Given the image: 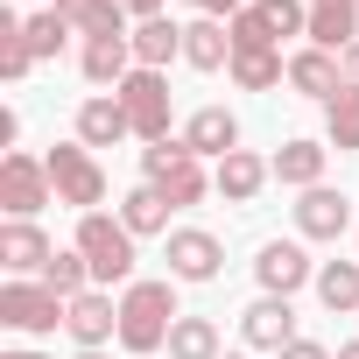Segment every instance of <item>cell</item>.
<instances>
[{"label":"cell","mask_w":359,"mask_h":359,"mask_svg":"<svg viewBox=\"0 0 359 359\" xmlns=\"http://www.w3.org/2000/svg\"><path fill=\"white\" fill-rule=\"evenodd\" d=\"M36 71V57H29V36H22V15H0V78L8 85H22Z\"/></svg>","instance_id":"cell-31"},{"label":"cell","mask_w":359,"mask_h":359,"mask_svg":"<svg viewBox=\"0 0 359 359\" xmlns=\"http://www.w3.org/2000/svg\"><path fill=\"white\" fill-rule=\"evenodd\" d=\"M296 233H303V240H338V233H352V198L331 191V184L303 191V198H296Z\"/></svg>","instance_id":"cell-13"},{"label":"cell","mask_w":359,"mask_h":359,"mask_svg":"<svg viewBox=\"0 0 359 359\" xmlns=\"http://www.w3.org/2000/svg\"><path fill=\"white\" fill-rule=\"evenodd\" d=\"M268 184H275V169H268V155H254V148H233V155L212 169V191H219L226 205H254Z\"/></svg>","instance_id":"cell-14"},{"label":"cell","mask_w":359,"mask_h":359,"mask_svg":"<svg viewBox=\"0 0 359 359\" xmlns=\"http://www.w3.org/2000/svg\"><path fill=\"white\" fill-rule=\"evenodd\" d=\"M50 254H57V240L36 219H8V226H0V268H8L15 282H36L50 268Z\"/></svg>","instance_id":"cell-12"},{"label":"cell","mask_w":359,"mask_h":359,"mask_svg":"<svg viewBox=\"0 0 359 359\" xmlns=\"http://www.w3.org/2000/svg\"><path fill=\"white\" fill-rule=\"evenodd\" d=\"M275 359H338V352H331V345H317V338H296V345H282Z\"/></svg>","instance_id":"cell-33"},{"label":"cell","mask_w":359,"mask_h":359,"mask_svg":"<svg viewBox=\"0 0 359 359\" xmlns=\"http://www.w3.org/2000/svg\"><path fill=\"white\" fill-rule=\"evenodd\" d=\"M22 36H29V57H36V64H50V57H57V50H64V43L78 36V29H71V22H64L57 8H36V15L22 22Z\"/></svg>","instance_id":"cell-30"},{"label":"cell","mask_w":359,"mask_h":359,"mask_svg":"<svg viewBox=\"0 0 359 359\" xmlns=\"http://www.w3.org/2000/svg\"><path fill=\"white\" fill-rule=\"evenodd\" d=\"M191 8H198V15H212V22H233L247 0H191Z\"/></svg>","instance_id":"cell-34"},{"label":"cell","mask_w":359,"mask_h":359,"mask_svg":"<svg viewBox=\"0 0 359 359\" xmlns=\"http://www.w3.org/2000/svg\"><path fill=\"white\" fill-rule=\"evenodd\" d=\"M141 184H155V191L169 198V212H184V205H198V198L212 191V176H205V162L191 155L184 134H169V141L141 148Z\"/></svg>","instance_id":"cell-3"},{"label":"cell","mask_w":359,"mask_h":359,"mask_svg":"<svg viewBox=\"0 0 359 359\" xmlns=\"http://www.w3.org/2000/svg\"><path fill=\"white\" fill-rule=\"evenodd\" d=\"M176 282H155V275H141V282H127L120 289V345L134 352V359H148V352H162L169 345V331H176Z\"/></svg>","instance_id":"cell-1"},{"label":"cell","mask_w":359,"mask_h":359,"mask_svg":"<svg viewBox=\"0 0 359 359\" xmlns=\"http://www.w3.org/2000/svg\"><path fill=\"white\" fill-rule=\"evenodd\" d=\"M324 155H331L324 141H303V134H296V141H282V148L268 155V169H275V184H289V191H317V184H324Z\"/></svg>","instance_id":"cell-19"},{"label":"cell","mask_w":359,"mask_h":359,"mask_svg":"<svg viewBox=\"0 0 359 359\" xmlns=\"http://www.w3.org/2000/svg\"><path fill=\"white\" fill-rule=\"evenodd\" d=\"M169 359H226V352H219V324H212V317H176Z\"/></svg>","instance_id":"cell-29"},{"label":"cell","mask_w":359,"mask_h":359,"mask_svg":"<svg viewBox=\"0 0 359 359\" xmlns=\"http://www.w3.org/2000/svg\"><path fill=\"white\" fill-rule=\"evenodd\" d=\"M254 282L261 296H296V289H317V261L303 254V240H268L254 254Z\"/></svg>","instance_id":"cell-8"},{"label":"cell","mask_w":359,"mask_h":359,"mask_svg":"<svg viewBox=\"0 0 359 359\" xmlns=\"http://www.w3.org/2000/svg\"><path fill=\"white\" fill-rule=\"evenodd\" d=\"M120 106H127V120H134V141H169V71H127L120 78V92H113Z\"/></svg>","instance_id":"cell-6"},{"label":"cell","mask_w":359,"mask_h":359,"mask_svg":"<svg viewBox=\"0 0 359 359\" xmlns=\"http://www.w3.org/2000/svg\"><path fill=\"white\" fill-rule=\"evenodd\" d=\"M338 359H359V338H352V345H338Z\"/></svg>","instance_id":"cell-38"},{"label":"cell","mask_w":359,"mask_h":359,"mask_svg":"<svg viewBox=\"0 0 359 359\" xmlns=\"http://www.w3.org/2000/svg\"><path fill=\"white\" fill-rule=\"evenodd\" d=\"M176 57H184V22H169V15L134 22V64L141 71H169Z\"/></svg>","instance_id":"cell-21"},{"label":"cell","mask_w":359,"mask_h":359,"mask_svg":"<svg viewBox=\"0 0 359 359\" xmlns=\"http://www.w3.org/2000/svg\"><path fill=\"white\" fill-rule=\"evenodd\" d=\"M50 198L57 191H50V162L43 155H29V148L0 155V212H8V219H36Z\"/></svg>","instance_id":"cell-7"},{"label":"cell","mask_w":359,"mask_h":359,"mask_svg":"<svg viewBox=\"0 0 359 359\" xmlns=\"http://www.w3.org/2000/svg\"><path fill=\"white\" fill-rule=\"evenodd\" d=\"M184 141H191V155H198V162H205V155H212V162H226V155L240 148V120H233L226 106H198V113L184 120Z\"/></svg>","instance_id":"cell-18"},{"label":"cell","mask_w":359,"mask_h":359,"mask_svg":"<svg viewBox=\"0 0 359 359\" xmlns=\"http://www.w3.org/2000/svg\"><path fill=\"white\" fill-rule=\"evenodd\" d=\"M310 43L345 57L359 43V0H310Z\"/></svg>","instance_id":"cell-20"},{"label":"cell","mask_w":359,"mask_h":359,"mask_svg":"<svg viewBox=\"0 0 359 359\" xmlns=\"http://www.w3.org/2000/svg\"><path fill=\"white\" fill-rule=\"evenodd\" d=\"M78 359H106V352H78Z\"/></svg>","instance_id":"cell-39"},{"label":"cell","mask_w":359,"mask_h":359,"mask_svg":"<svg viewBox=\"0 0 359 359\" xmlns=\"http://www.w3.org/2000/svg\"><path fill=\"white\" fill-rule=\"evenodd\" d=\"M64 331H71L78 352H106V345L120 338V303H113V289H85V296H71Z\"/></svg>","instance_id":"cell-9"},{"label":"cell","mask_w":359,"mask_h":359,"mask_svg":"<svg viewBox=\"0 0 359 359\" xmlns=\"http://www.w3.org/2000/svg\"><path fill=\"white\" fill-rule=\"evenodd\" d=\"M43 162H50V191H57V205H71L78 219L106 205V169H99V155H92L85 141H57Z\"/></svg>","instance_id":"cell-4"},{"label":"cell","mask_w":359,"mask_h":359,"mask_svg":"<svg viewBox=\"0 0 359 359\" xmlns=\"http://www.w3.org/2000/svg\"><path fill=\"white\" fill-rule=\"evenodd\" d=\"M162 261H169V282H219L226 247H219V233H205V226H176Z\"/></svg>","instance_id":"cell-10"},{"label":"cell","mask_w":359,"mask_h":359,"mask_svg":"<svg viewBox=\"0 0 359 359\" xmlns=\"http://www.w3.org/2000/svg\"><path fill=\"white\" fill-rule=\"evenodd\" d=\"M78 141L99 155V148H120V141H134V120H127V106L113 99V92H92L85 106H78Z\"/></svg>","instance_id":"cell-15"},{"label":"cell","mask_w":359,"mask_h":359,"mask_svg":"<svg viewBox=\"0 0 359 359\" xmlns=\"http://www.w3.org/2000/svg\"><path fill=\"white\" fill-rule=\"evenodd\" d=\"M0 359H50V352H29V345H15V352H0Z\"/></svg>","instance_id":"cell-37"},{"label":"cell","mask_w":359,"mask_h":359,"mask_svg":"<svg viewBox=\"0 0 359 359\" xmlns=\"http://www.w3.org/2000/svg\"><path fill=\"white\" fill-rule=\"evenodd\" d=\"M226 36H233V57H240V50H275V36H268V22L254 15V0H247V8H240V15L226 22Z\"/></svg>","instance_id":"cell-32"},{"label":"cell","mask_w":359,"mask_h":359,"mask_svg":"<svg viewBox=\"0 0 359 359\" xmlns=\"http://www.w3.org/2000/svg\"><path fill=\"white\" fill-rule=\"evenodd\" d=\"M338 85H345V64H338L331 50L303 43V50L289 57V92H303V99H338Z\"/></svg>","instance_id":"cell-17"},{"label":"cell","mask_w":359,"mask_h":359,"mask_svg":"<svg viewBox=\"0 0 359 359\" xmlns=\"http://www.w3.org/2000/svg\"><path fill=\"white\" fill-rule=\"evenodd\" d=\"M78 71L99 85V92H120V78L134 71V36H92L78 50Z\"/></svg>","instance_id":"cell-16"},{"label":"cell","mask_w":359,"mask_h":359,"mask_svg":"<svg viewBox=\"0 0 359 359\" xmlns=\"http://www.w3.org/2000/svg\"><path fill=\"white\" fill-rule=\"evenodd\" d=\"M50 8L92 43V36H134L127 29V8H120V0H50Z\"/></svg>","instance_id":"cell-23"},{"label":"cell","mask_w":359,"mask_h":359,"mask_svg":"<svg viewBox=\"0 0 359 359\" xmlns=\"http://www.w3.org/2000/svg\"><path fill=\"white\" fill-rule=\"evenodd\" d=\"M324 141H331L338 155L359 148V85H352V78L338 85V99H324Z\"/></svg>","instance_id":"cell-27"},{"label":"cell","mask_w":359,"mask_h":359,"mask_svg":"<svg viewBox=\"0 0 359 359\" xmlns=\"http://www.w3.org/2000/svg\"><path fill=\"white\" fill-rule=\"evenodd\" d=\"M226 71H233L240 92H275V85H289V57H282V50H240Z\"/></svg>","instance_id":"cell-26"},{"label":"cell","mask_w":359,"mask_h":359,"mask_svg":"<svg viewBox=\"0 0 359 359\" xmlns=\"http://www.w3.org/2000/svg\"><path fill=\"white\" fill-rule=\"evenodd\" d=\"M120 226H127L134 240H155V233H169V198H162L155 184H134V191L120 198Z\"/></svg>","instance_id":"cell-24"},{"label":"cell","mask_w":359,"mask_h":359,"mask_svg":"<svg viewBox=\"0 0 359 359\" xmlns=\"http://www.w3.org/2000/svg\"><path fill=\"white\" fill-rule=\"evenodd\" d=\"M36 282H43V289H57V296H64V303H71V296H85V289H99V282H92V268H85V254H78V247H57V254H50V268H43V275H36Z\"/></svg>","instance_id":"cell-28"},{"label":"cell","mask_w":359,"mask_h":359,"mask_svg":"<svg viewBox=\"0 0 359 359\" xmlns=\"http://www.w3.org/2000/svg\"><path fill=\"white\" fill-rule=\"evenodd\" d=\"M78 254H85V268H92V282L99 289H127V282H141L134 275V233L120 226V212H85L78 219V240H71Z\"/></svg>","instance_id":"cell-2"},{"label":"cell","mask_w":359,"mask_h":359,"mask_svg":"<svg viewBox=\"0 0 359 359\" xmlns=\"http://www.w3.org/2000/svg\"><path fill=\"white\" fill-rule=\"evenodd\" d=\"M338 64H345V78H352V85H359V43H352V50H345V57H338Z\"/></svg>","instance_id":"cell-36"},{"label":"cell","mask_w":359,"mask_h":359,"mask_svg":"<svg viewBox=\"0 0 359 359\" xmlns=\"http://www.w3.org/2000/svg\"><path fill=\"white\" fill-rule=\"evenodd\" d=\"M64 296L57 289H43V282H0V324L8 331H22V338H50V331H64Z\"/></svg>","instance_id":"cell-5"},{"label":"cell","mask_w":359,"mask_h":359,"mask_svg":"<svg viewBox=\"0 0 359 359\" xmlns=\"http://www.w3.org/2000/svg\"><path fill=\"white\" fill-rule=\"evenodd\" d=\"M352 233H359V226H352Z\"/></svg>","instance_id":"cell-41"},{"label":"cell","mask_w":359,"mask_h":359,"mask_svg":"<svg viewBox=\"0 0 359 359\" xmlns=\"http://www.w3.org/2000/svg\"><path fill=\"white\" fill-rule=\"evenodd\" d=\"M240 338H247L254 352L296 345V338H303V331H296V303H289V296H254V303L240 310Z\"/></svg>","instance_id":"cell-11"},{"label":"cell","mask_w":359,"mask_h":359,"mask_svg":"<svg viewBox=\"0 0 359 359\" xmlns=\"http://www.w3.org/2000/svg\"><path fill=\"white\" fill-rule=\"evenodd\" d=\"M317 303L331 317H359V261H317Z\"/></svg>","instance_id":"cell-25"},{"label":"cell","mask_w":359,"mask_h":359,"mask_svg":"<svg viewBox=\"0 0 359 359\" xmlns=\"http://www.w3.org/2000/svg\"><path fill=\"white\" fill-rule=\"evenodd\" d=\"M226 359H247V352H226Z\"/></svg>","instance_id":"cell-40"},{"label":"cell","mask_w":359,"mask_h":359,"mask_svg":"<svg viewBox=\"0 0 359 359\" xmlns=\"http://www.w3.org/2000/svg\"><path fill=\"white\" fill-rule=\"evenodd\" d=\"M184 64H191V71H226V64H233V36H226V22H212V15L184 22Z\"/></svg>","instance_id":"cell-22"},{"label":"cell","mask_w":359,"mask_h":359,"mask_svg":"<svg viewBox=\"0 0 359 359\" xmlns=\"http://www.w3.org/2000/svg\"><path fill=\"white\" fill-rule=\"evenodd\" d=\"M120 8H127L134 22H155V15H162V0H120Z\"/></svg>","instance_id":"cell-35"}]
</instances>
